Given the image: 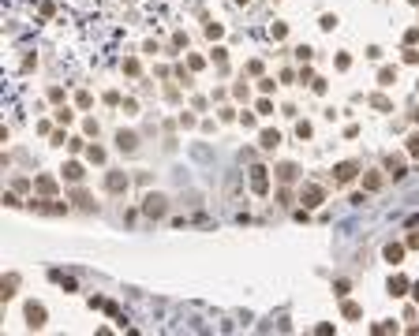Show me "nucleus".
<instances>
[{"label":"nucleus","mask_w":419,"mask_h":336,"mask_svg":"<svg viewBox=\"0 0 419 336\" xmlns=\"http://www.w3.org/2000/svg\"><path fill=\"white\" fill-rule=\"evenodd\" d=\"M300 202H303L307 209H314V206H322V202H326V190H322L318 183H307V187L300 190Z\"/></svg>","instance_id":"f257e3e1"},{"label":"nucleus","mask_w":419,"mask_h":336,"mask_svg":"<svg viewBox=\"0 0 419 336\" xmlns=\"http://www.w3.org/2000/svg\"><path fill=\"white\" fill-rule=\"evenodd\" d=\"M165 195H146V198H142V213H146V217H165Z\"/></svg>","instance_id":"f03ea898"},{"label":"nucleus","mask_w":419,"mask_h":336,"mask_svg":"<svg viewBox=\"0 0 419 336\" xmlns=\"http://www.w3.org/2000/svg\"><path fill=\"white\" fill-rule=\"evenodd\" d=\"M128 183H131V179L123 176V172H109V176H105V190H109V195H123Z\"/></svg>","instance_id":"7ed1b4c3"},{"label":"nucleus","mask_w":419,"mask_h":336,"mask_svg":"<svg viewBox=\"0 0 419 336\" xmlns=\"http://www.w3.org/2000/svg\"><path fill=\"white\" fill-rule=\"evenodd\" d=\"M356 172H359L356 161H341V165L333 168V179H337V183H352V179H356Z\"/></svg>","instance_id":"20e7f679"},{"label":"nucleus","mask_w":419,"mask_h":336,"mask_svg":"<svg viewBox=\"0 0 419 336\" xmlns=\"http://www.w3.org/2000/svg\"><path fill=\"white\" fill-rule=\"evenodd\" d=\"M45 318H49V314H45L41 303H26V325H30V329H41Z\"/></svg>","instance_id":"39448f33"},{"label":"nucleus","mask_w":419,"mask_h":336,"mask_svg":"<svg viewBox=\"0 0 419 336\" xmlns=\"http://www.w3.org/2000/svg\"><path fill=\"white\" fill-rule=\"evenodd\" d=\"M251 190H255V195H266V190H270V176H266L262 165L251 168Z\"/></svg>","instance_id":"423d86ee"},{"label":"nucleus","mask_w":419,"mask_h":336,"mask_svg":"<svg viewBox=\"0 0 419 336\" xmlns=\"http://www.w3.org/2000/svg\"><path fill=\"white\" fill-rule=\"evenodd\" d=\"M408 292H412V280H408L404 273L389 276V295H393V299H401V295H408Z\"/></svg>","instance_id":"0eeeda50"},{"label":"nucleus","mask_w":419,"mask_h":336,"mask_svg":"<svg viewBox=\"0 0 419 336\" xmlns=\"http://www.w3.org/2000/svg\"><path fill=\"white\" fill-rule=\"evenodd\" d=\"M116 146H120V153H135L139 150V134L135 131H120L116 134Z\"/></svg>","instance_id":"6e6552de"},{"label":"nucleus","mask_w":419,"mask_h":336,"mask_svg":"<svg viewBox=\"0 0 419 336\" xmlns=\"http://www.w3.org/2000/svg\"><path fill=\"white\" fill-rule=\"evenodd\" d=\"M82 176H87V172H82L79 161H68V165H64V179H68V183H82Z\"/></svg>","instance_id":"1a4fd4ad"},{"label":"nucleus","mask_w":419,"mask_h":336,"mask_svg":"<svg viewBox=\"0 0 419 336\" xmlns=\"http://www.w3.org/2000/svg\"><path fill=\"white\" fill-rule=\"evenodd\" d=\"M386 168H389V176H393V179H404L408 176V172H404V157H393V153L386 157Z\"/></svg>","instance_id":"9d476101"},{"label":"nucleus","mask_w":419,"mask_h":336,"mask_svg":"<svg viewBox=\"0 0 419 336\" xmlns=\"http://www.w3.org/2000/svg\"><path fill=\"white\" fill-rule=\"evenodd\" d=\"M404 251H408V243H389V247H386V262H389V265H401Z\"/></svg>","instance_id":"9b49d317"},{"label":"nucleus","mask_w":419,"mask_h":336,"mask_svg":"<svg viewBox=\"0 0 419 336\" xmlns=\"http://www.w3.org/2000/svg\"><path fill=\"white\" fill-rule=\"evenodd\" d=\"M259 146H262V150H277V146H281V134H277V131H262V134H259Z\"/></svg>","instance_id":"f8f14e48"},{"label":"nucleus","mask_w":419,"mask_h":336,"mask_svg":"<svg viewBox=\"0 0 419 336\" xmlns=\"http://www.w3.org/2000/svg\"><path fill=\"white\" fill-rule=\"evenodd\" d=\"M341 314H345L348 321H359V318H363V306H359V303H345V306H341Z\"/></svg>","instance_id":"ddd939ff"},{"label":"nucleus","mask_w":419,"mask_h":336,"mask_svg":"<svg viewBox=\"0 0 419 336\" xmlns=\"http://www.w3.org/2000/svg\"><path fill=\"white\" fill-rule=\"evenodd\" d=\"M41 195H56V179L53 176H37V183H34Z\"/></svg>","instance_id":"4468645a"},{"label":"nucleus","mask_w":419,"mask_h":336,"mask_svg":"<svg viewBox=\"0 0 419 336\" xmlns=\"http://www.w3.org/2000/svg\"><path fill=\"white\" fill-rule=\"evenodd\" d=\"M397 82V67H382L378 71V86H393Z\"/></svg>","instance_id":"2eb2a0df"},{"label":"nucleus","mask_w":419,"mask_h":336,"mask_svg":"<svg viewBox=\"0 0 419 336\" xmlns=\"http://www.w3.org/2000/svg\"><path fill=\"white\" fill-rule=\"evenodd\" d=\"M296 172H300L296 165H281V168H277V179H281V183H292V179H296Z\"/></svg>","instance_id":"dca6fc26"},{"label":"nucleus","mask_w":419,"mask_h":336,"mask_svg":"<svg viewBox=\"0 0 419 336\" xmlns=\"http://www.w3.org/2000/svg\"><path fill=\"white\" fill-rule=\"evenodd\" d=\"M363 187H367V190H378V187H382V176H378V172H367V176H363Z\"/></svg>","instance_id":"f3484780"},{"label":"nucleus","mask_w":419,"mask_h":336,"mask_svg":"<svg viewBox=\"0 0 419 336\" xmlns=\"http://www.w3.org/2000/svg\"><path fill=\"white\" fill-rule=\"evenodd\" d=\"M15 284H19V276H8L4 287H0V295H4V299H12V295H15Z\"/></svg>","instance_id":"a211bd4d"},{"label":"nucleus","mask_w":419,"mask_h":336,"mask_svg":"<svg viewBox=\"0 0 419 336\" xmlns=\"http://www.w3.org/2000/svg\"><path fill=\"white\" fill-rule=\"evenodd\" d=\"M370 105H374V109H382V112H389L393 109V105H389V98H382V93H374V98H367Z\"/></svg>","instance_id":"6ab92c4d"},{"label":"nucleus","mask_w":419,"mask_h":336,"mask_svg":"<svg viewBox=\"0 0 419 336\" xmlns=\"http://www.w3.org/2000/svg\"><path fill=\"white\" fill-rule=\"evenodd\" d=\"M75 202H79L82 209H94V198L87 195V190H75Z\"/></svg>","instance_id":"aec40b11"},{"label":"nucleus","mask_w":419,"mask_h":336,"mask_svg":"<svg viewBox=\"0 0 419 336\" xmlns=\"http://www.w3.org/2000/svg\"><path fill=\"white\" fill-rule=\"evenodd\" d=\"M408 153H412V157H419V131L408 134Z\"/></svg>","instance_id":"412c9836"},{"label":"nucleus","mask_w":419,"mask_h":336,"mask_svg":"<svg viewBox=\"0 0 419 336\" xmlns=\"http://www.w3.org/2000/svg\"><path fill=\"white\" fill-rule=\"evenodd\" d=\"M87 157L94 161V165H101V161H105V150H101V146H90V150H87Z\"/></svg>","instance_id":"4be33fe9"},{"label":"nucleus","mask_w":419,"mask_h":336,"mask_svg":"<svg viewBox=\"0 0 419 336\" xmlns=\"http://www.w3.org/2000/svg\"><path fill=\"white\" fill-rule=\"evenodd\" d=\"M318 26H322V30H333V26H337V15H322Z\"/></svg>","instance_id":"5701e85b"},{"label":"nucleus","mask_w":419,"mask_h":336,"mask_svg":"<svg viewBox=\"0 0 419 336\" xmlns=\"http://www.w3.org/2000/svg\"><path fill=\"white\" fill-rule=\"evenodd\" d=\"M296 134H300V138H311V123L300 120V123H296Z\"/></svg>","instance_id":"b1692460"},{"label":"nucleus","mask_w":419,"mask_h":336,"mask_svg":"<svg viewBox=\"0 0 419 336\" xmlns=\"http://www.w3.org/2000/svg\"><path fill=\"white\" fill-rule=\"evenodd\" d=\"M296 56H300V60H303V64H307V60H311V56H314V49H311V45H300V49H296Z\"/></svg>","instance_id":"393cba45"},{"label":"nucleus","mask_w":419,"mask_h":336,"mask_svg":"<svg viewBox=\"0 0 419 336\" xmlns=\"http://www.w3.org/2000/svg\"><path fill=\"white\" fill-rule=\"evenodd\" d=\"M284 34H288V26H284V23L273 26V41H284Z\"/></svg>","instance_id":"a878e982"},{"label":"nucleus","mask_w":419,"mask_h":336,"mask_svg":"<svg viewBox=\"0 0 419 336\" xmlns=\"http://www.w3.org/2000/svg\"><path fill=\"white\" fill-rule=\"evenodd\" d=\"M206 34H210V37H221L225 30H221V23H206Z\"/></svg>","instance_id":"bb28decb"},{"label":"nucleus","mask_w":419,"mask_h":336,"mask_svg":"<svg viewBox=\"0 0 419 336\" xmlns=\"http://www.w3.org/2000/svg\"><path fill=\"white\" fill-rule=\"evenodd\" d=\"M56 123H71V109H56Z\"/></svg>","instance_id":"cd10ccee"},{"label":"nucleus","mask_w":419,"mask_h":336,"mask_svg":"<svg viewBox=\"0 0 419 336\" xmlns=\"http://www.w3.org/2000/svg\"><path fill=\"white\" fill-rule=\"evenodd\" d=\"M337 67H341V71H348V67H352V56L341 53V56H337Z\"/></svg>","instance_id":"c85d7f7f"},{"label":"nucleus","mask_w":419,"mask_h":336,"mask_svg":"<svg viewBox=\"0 0 419 336\" xmlns=\"http://www.w3.org/2000/svg\"><path fill=\"white\" fill-rule=\"evenodd\" d=\"M311 90L314 93H326V79H311Z\"/></svg>","instance_id":"c756f323"},{"label":"nucleus","mask_w":419,"mask_h":336,"mask_svg":"<svg viewBox=\"0 0 419 336\" xmlns=\"http://www.w3.org/2000/svg\"><path fill=\"white\" fill-rule=\"evenodd\" d=\"M75 101H79V109H90V101H94V98H90L87 90H82V93H79V98H75Z\"/></svg>","instance_id":"7c9ffc66"},{"label":"nucleus","mask_w":419,"mask_h":336,"mask_svg":"<svg viewBox=\"0 0 419 336\" xmlns=\"http://www.w3.org/2000/svg\"><path fill=\"white\" fill-rule=\"evenodd\" d=\"M123 71H128V75H139V60H123Z\"/></svg>","instance_id":"2f4dec72"},{"label":"nucleus","mask_w":419,"mask_h":336,"mask_svg":"<svg viewBox=\"0 0 419 336\" xmlns=\"http://www.w3.org/2000/svg\"><path fill=\"white\" fill-rule=\"evenodd\" d=\"M270 112H273V105L262 98V101H259V116H270Z\"/></svg>","instance_id":"473e14b6"},{"label":"nucleus","mask_w":419,"mask_h":336,"mask_svg":"<svg viewBox=\"0 0 419 336\" xmlns=\"http://www.w3.org/2000/svg\"><path fill=\"white\" fill-rule=\"evenodd\" d=\"M240 123L243 127H255V112H240Z\"/></svg>","instance_id":"72a5a7b5"},{"label":"nucleus","mask_w":419,"mask_h":336,"mask_svg":"<svg viewBox=\"0 0 419 336\" xmlns=\"http://www.w3.org/2000/svg\"><path fill=\"white\" fill-rule=\"evenodd\" d=\"M273 86H277L273 79H262V82H259V90H262V93H273Z\"/></svg>","instance_id":"f704fd0d"},{"label":"nucleus","mask_w":419,"mask_h":336,"mask_svg":"<svg viewBox=\"0 0 419 336\" xmlns=\"http://www.w3.org/2000/svg\"><path fill=\"white\" fill-rule=\"evenodd\" d=\"M408 251H419V232H412V235H408Z\"/></svg>","instance_id":"c9c22d12"},{"label":"nucleus","mask_w":419,"mask_h":336,"mask_svg":"<svg viewBox=\"0 0 419 336\" xmlns=\"http://www.w3.org/2000/svg\"><path fill=\"white\" fill-rule=\"evenodd\" d=\"M404 60H408V64H419V49H408V53H404Z\"/></svg>","instance_id":"e433bc0d"},{"label":"nucleus","mask_w":419,"mask_h":336,"mask_svg":"<svg viewBox=\"0 0 419 336\" xmlns=\"http://www.w3.org/2000/svg\"><path fill=\"white\" fill-rule=\"evenodd\" d=\"M412 299H415V303H419V280H415V284H412Z\"/></svg>","instance_id":"4c0bfd02"},{"label":"nucleus","mask_w":419,"mask_h":336,"mask_svg":"<svg viewBox=\"0 0 419 336\" xmlns=\"http://www.w3.org/2000/svg\"><path fill=\"white\" fill-rule=\"evenodd\" d=\"M408 4H415V8H419V0H408Z\"/></svg>","instance_id":"58836bf2"},{"label":"nucleus","mask_w":419,"mask_h":336,"mask_svg":"<svg viewBox=\"0 0 419 336\" xmlns=\"http://www.w3.org/2000/svg\"><path fill=\"white\" fill-rule=\"evenodd\" d=\"M236 4H247V0H236Z\"/></svg>","instance_id":"ea45409f"}]
</instances>
